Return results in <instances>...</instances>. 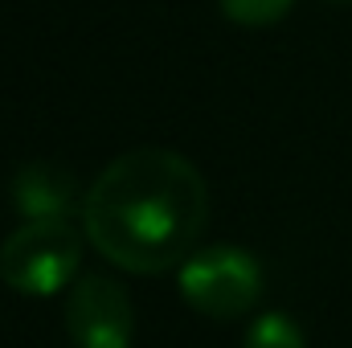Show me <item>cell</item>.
<instances>
[{"instance_id": "obj_1", "label": "cell", "mask_w": 352, "mask_h": 348, "mask_svg": "<svg viewBox=\"0 0 352 348\" xmlns=\"http://www.w3.org/2000/svg\"><path fill=\"white\" fill-rule=\"evenodd\" d=\"M209 221V184L173 148H131L90 180L82 234L131 274H164L197 254Z\"/></svg>"}, {"instance_id": "obj_2", "label": "cell", "mask_w": 352, "mask_h": 348, "mask_svg": "<svg viewBox=\"0 0 352 348\" xmlns=\"http://www.w3.org/2000/svg\"><path fill=\"white\" fill-rule=\"evenodd\" d=\"M82 234L74 221H25L0 242V279L16 295H58L82 274Z\"/></svg>"}, {"instance_id": "obj_3", "label": "cell", "mask_w": 352, "mask_h": 348, "mask_svg": "<svg viewBox=\"0 0 352 348\" xmlns=\"http://www.w3.org/2000/svg\"><path fill=\"white\" fill-rule=\"evenodd\" d=\"M180 299L209 320H238L263 299V266L242 246H205L176 270Z\"/></svg>"}, {"instance_id": "obj_4", "label": "cell", "mask_w": 352, "mask_h": 348, "mask_svg": "<svg viewBox=\"0 0 352 348\" xmlns=\"http://www.w3.org/2000/svg\"><path fill=\"white\" fill-rule=\"evenodd\" d=\"M66 332L74 348H131L135 345V307L123 283L111 274H82L66 291Z\"/></svg>"}, {"instance_id": "obj_5", "label": "cell", "mask_w": 352, "mask_h": 348, "mask_svg": "<svg viewBox=\"0 0 352 348\" xmlns=\"http://www.w3.org/2000/svg\"><path fill=\"white\" fill-rule=\"evenodd\" d=\"M12 205L21 209L25 221H70L74 209L87 205V193L78 188V180L62 164H25L8 184Z\"/></svg>"}, {"instance_id": "obj_6", "label": "cell", "mask_w": 352, "mask_h": 348, "mask_svg": "<svg viewBox=\"0 0 352 348\" xmlns=\"http://www.w3.org/2000/svg\"><path fill=\"white\" fill-rule=\"evenodd\" d=\"M242 348H307V336L287 312H266L250 324Z\"/></svg>"}, {"instance_id": "obj_7", "label": "cell", "mask_w": 352, "mask_h": 348, "mask_svg": "<svg viewBox=\"0 0 352 348\" xmlns=\"http://www.w3.org/2000/svg\"><path fill=\"white\" fill-rule=\"evenodd\" d=\"M295 0H221V12L238 25H250V29H263V25H274L287 17Z\"/></svg>"}]
</instances>
